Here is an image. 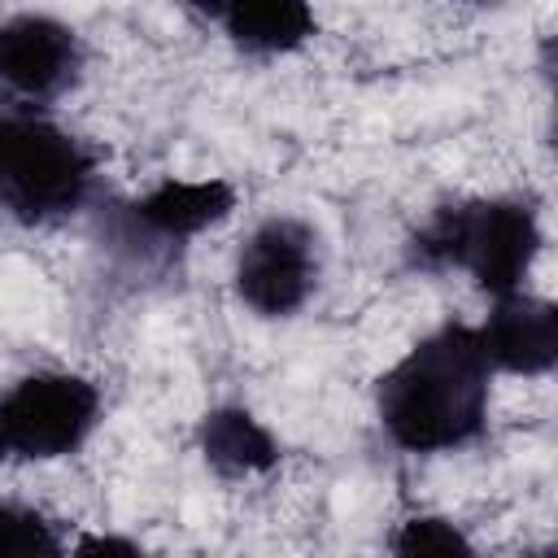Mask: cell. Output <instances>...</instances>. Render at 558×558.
Here are the masks:
<instances>
[{
  "label": "cell",
  "mask_w": 558,
  "mask_h": 558,
  "mask_svg": "<svg viewBox=\"0 0 558 558\" xmlns=\"http://www.w3.org/2000/svg\"><path fill=\"white\" fill-rule=\"evenodd\" d=\"M493 314L475 327L484 357L493 371L510 375H545L558 362V314L549 301L510 292L493 296Z\"/></svg>",
  "instance_id": "obj_8"
},
{
  "label": "cell",
  "mask_w": 558,
  "mask_h": 558,
  "mask_svg": "<svg viewBox=\"0 0 558 558\" xmlns=\"http://www.w3.org/2000/svg\"><path fill=\"white\" fill-rule=\"evenodd\" d=\"M541 253L536 209L523 201H458L440 205L410 235V266L418 270H466L480 292L510 296L523 288Z\"/></svg>",
  "instance_id": "obj_2"
},
{
  "label": "cell",
  "mask_w": 558,
  "mask_h": 558,
  "mask_svg": "<svg viewBox=\"0 0 558 558\" xmlns=\"http://www.w3.org/2000/svg\"><path fill=\"white\" fill-rule=\"evenodd\" d=\"M201 453L222 480L262 475L279 462L275 436L240 405H218L201 418Z\"/></svg>",
  "instance_id": "obj_10"
},
{
  "label": "cell",
  "mask_w": 558,
  "mask_h": 558,
  "mask_svg": "<svg viewBox=\"0 0 558 558\" xmlns=\"http://www.w3.org/2000/svg\"><path fill=\"white\" fill-rule=\"evenodd\" d=\"M100 418V388L70 371H35L0 397L4 453L52 462L74 453Z\"/></svg>",
  "instance_id": "obj_4"
},
{
  "label": "cell",
  "mask_w": 558,
  "mask_h": 558,
  "mask_svg": "<svg viewBox=\"0 0 558 558\" xmlns=\"http://www.w3.org/2000/svg\"><path fill=\"white\" fill-rule=\"evenodd\" d=\"M0 458H4V445H0Z\"/></svg>",
  "instance_id": "obj_16"
},
{
  "label": "cell",
  "mask_w": 558,
  "mask_h": 558,
  "mask_svg": "<svg viewBox=\"0 0 558 558\" xmlns=\"http://www.w3.org/2000/svg\"><path fill=\"white\" fill-rule=\"evenodd\" d=\"M493 366L475 327L449 323L423 336L392 371L379 375L375 410L397 449L440 453L471 445L488 423Z\"/></svg>",
  "instance_id": "obj_1"
},
{
  "label": "cell",
  "mask_w": 558,
  "mask_h": 558,
  "mask_svg": "<svg viewBox=\"0 0 558 558\" xmlns=\"http://www.w3.org/2000/svg\"><path fill=\"white\" fill-rule=\"evenodd\" d=\"M187 4H192L201 17H209V22H214V17H218V9H222L227 0H187Z\"/></svg>",
  "instance_id": "obj_14"
},
{
  "label": "cell",
  "mask_w": 558,
  "mask_h": 558,
  "mask_svg": "<svg viewBox=\"0 0 558 558\" xmlns=\"http://www.w3.org/2000/svg\"><path fill=\"white\" fill-rule=\"evenodd\" d=\"M0 554H61V541L39 510L0 506Z\"/></svg>",
  "instance_id": "obj_11"
},
{
  "label": "cell",
  "mask_w": 558,
  "mask_h": 558,
  "mask_svg": "<svg viewBox=\"0 0 558 558\" xmlns=\"http://www.w3.org/2000/svg\"><path fill=\"white\" fill-rule=\"evenodd\" d=\"M78 554H140V545H135V541L96 536V541H78Z\"/></svg>",
  "instance_id": "obj_13"
},
{
  "label": "cell",
  "mask_w": 558,
  "mask_h": 558,
  "mask_svg": "<svg viewBox=\"0 0 558 558\" xmlns=\"http://www.w3.org/2000/svg\"><path fill=\"white\" fill-rule=\"evenodd\" d=\"M397 554H471V541L449 523V519H410L392 536Z\"/></svg>",
  "instance_id": "obj_12"
},
{
  "label": "cell",
  "mask_w": 558,
  "mask_h": 558,
  "mask_svg": "<svg viewBox=\"0 0 558 558\" xmlns=\"http://www.w3.org/2000/svg\"><path fill=\"white\" fill-rule=\"evenodd\" d=\"M471 4H493V0H471Z\"/></svg>",
  "instance_id": "obj_15"
},
{
  "label": "cell",
  "mask_w": 558,
  "mask_h": 558,
  "mask_svg": "<svg viewBox=\"0 0 558 558\" xmlns=\"http://www.w3.org/2000/svg\"><path fill=\"white\" fill-rule=\"evenodd\" d=\"M231 209H235V192L222 179H201V183L166 179L153 192H144L140 201L118 205L113 235H118V244H126L131 262H140V253L148 262L157 248H179L183 240L222 222Z\"/></svg>",
  "instance_id": "obj_7"
},
{
  "label": "cell",
  "mask_w": 558,
  "mask_h": 558,
  "mask_svg": "<svg viewBox=\"0 0 558 558\" xmlns=\"http://www.w3.org/2000/svg\"><path fill=\"white\" fill-rule=\"evenodd\" d=\"M323 275L318 231L301 218H266L235 253V296L262 318L296 314Z\"/></svg>",
  "instance_id": "obj_5"
},
{
  "label": "cell",
  "mask_w": 558,
  "mask_h": 558,
  "mask_svg": "<svg viewBox=\"0 0 558 558\" xmlns=\"http://www.w3.org/2000/svg\"><path fill=\"white\" fill-rule=\"evenodd\" d=\"M214 22L227 31L235 48L257 57L292 52L314 35L310 0H227Z\"/></svg>",
  "instance_id": "obj_9"
},
{
  "label": "cell",
  "mask_w": 558,
  "mask_h": 558,
  "mask_svg": "<svg viewBox=\"0 0 558 558\" xmlns=\"http://www.w3.org/2000/svg\"><path fill=\"white\" fill-rule=\"evenodd\" d=\"M83 74V39L48 13L0 22V96L9 109H39L65 96Z\"/></svg>",
  "instance_id": "obj_6"
},
{
  "label": "cell",
  "mask_w": 558,
  "mask_h": 558,
  "mask_svg": "<svg viewBox=\"0 0 558 558\" xmlns=\"http://www.w3.org/2000/svg\"><path fill=\"white\" fill-rule=\"evenodd\" d=\"M96 153L39 118L35 109H0V214L22 227H48L87 205Z\"/></svg>",
  "instance_id": "obj_3"
}]
</instances>
